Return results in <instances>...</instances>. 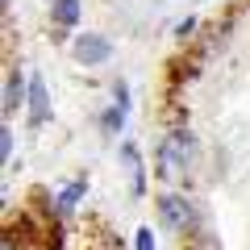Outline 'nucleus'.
I'll return each mask as SVG.
<instances>
[{
	"instance_id": "1",
	"label": "nucleus",
	"mask_w": 250,
	"mask_h": 250,
	"mask_svg": "<svg viewBox=\"0 0 250 250\" xmlns=\"http://www.w3.org/2000/svg\"><path fill=\"white\" fill-rule=\"evenodd\" d=\"M192 159H196V138L167 134L159 142V179H167V184H184L188 171H192Z\"/></svg>"
},
{
	"instance_id": "2",
	"label": "nucleus",
	"mask_w": 250,
	"mask_h": 250,
	"mask_svg": "<svg viewBox=\"0 0 250 250\" xmlns=\"http://www.w3.org/2000/svg\"><path fill=\"white\" fill-rule=\"evenodd\" d=\"M159 217H163V225H167V229H188L196 213H192V205H188L184 196L167 192V196H159Z\"/></svg>"
},
{
	"instance_id": "3",
	"label": "nucleus",
	"mask_w": 250,
	"mask_h": 250,
	"mask_svg": "<svg viewBox=\"0 0 250 250\" xmlns=\"http://www.w3.org/2000/svg\"><path fill=\"white\" fill-rule=\"evenodd\" d=\"M71 54H75V62H83V67H96V62H104L108 54H113V46H108L100 34H83V38H75Z\"/></svg>"
},
{
	"instance_id": "4",
	"label": "nucleus",
	"mask_w": 250,
	"mask_h": 250,
	"mask_svg": "<svg viewBox=\"0 0 250 250\" xmlns=\"http://www.w3.org/2000/svg\"><path fill=\"white\" fill-rule=\"evenodd\" d=\"M29 117L34 121H46L50 117V96H46L42 75H29Z\"/></svg>"
},
{
	"instance_id": "5",
	"label": "nucleus",
	"mask_w": 250,
	"mask_h": 250,
	"mask_svg": "<svg viewBox=\"0 0 250 250\" xmlns=\"http://www.w3.org/2000/svg\"><path fill=\"white\" fill-rule=\"evenodd\" d=\"M121 163H125V171H129V188H134V196H142V192H146V175H142V159H138L134 146H121Z\"/></svg>"
},
{
	"instance_id": "6",
	"label": "nucleus",
	"mask_w": 250,
	"mask_h": 250,
	"mask_svg": "<svg viewBox=\"0 0 250 250\" xmlns=\"http://www.w3.org/2000/svg\"><path fill=\"white\" fill-rule=\"evenodd\" d=\"M54 21L59 25H75L80 21V0H54Z\"/></svg>"
},
{
	"instance_id": "7",
	"label": "nucleus",
	"mask_w": 250,
	"mask_h": 250,
	"mask_svg": "<svg viewBox=\"0 0 250 250\" xmlns=\"http://www.w3.org/2000/svg\"><path fill=\"white\" fill-rule=\"evenodd\" d=\"M83 188H88L83 179H75V184H67V188H62V196H59V213H71V208H75V200L83 196Z\"/></svg>"
},
{
	"instance_id": "8",
	"label": "nucleus",
	"mask_w": 250,
	"mask_h": 250,
	"mask_svg": "<svg viewBox=\"0 0 250 250\" xmlns=\"http://www.w3.org/2000/svg\"><path fill=\"white\" fill-rule=\"evenodd\" d=\"M4 108H17V75H9V92H4Z\"/></svg>"
},
{
	"instance_id": "9",
	"label": "nucleus",
	"mask_w": 250,
	"mask_h": 250,
	"mask_svg": "<svg viewBox=\"0 0 250 250\" xmlns=\"http://www.w3.org/2000/svg\"><path fill=\"white\" fill-rule=\"evenodd\" d=\"M138 250H154V233L150 229H138Z\"/></svg>"
}]
</instances>
